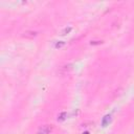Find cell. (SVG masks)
<instances>
[{"label":"cell","mask_w":134,"mask_h":134,"mask_svg":"<svg viewBox=\"0 0 134 134\" xmlns=\"http://www.w3.org/2000/svg\"><path fill=\"white\" fill-rule=\"evenodd\" d=\"M110 122H111V115H110V114H107V115H105L103 117V119H102V126L107 127L108 125H109Z\"/></svg>","instance_id":"7a4b0ae2"},{"label":"cell","mask_w":134,"mask_h":134,"mask_svg":"<svg viewBox=\"0 0 134 134\" xmlns=\"http://www.w3.org/2000/svg\"><path fill=\"white\" fill-rule=\"evenodd\" d=\"M65 44L66 43L64 42V41H59V42L56 43V48H61V47H63Z\"/></svg>","instance_id":"52a82bcc"},{"label":"cell","mask_w":134,"mask_h":134,"mask_svg":"<svg viewBox=\"0 0 134 134\" xmlns=\"http://www.w3.org/2000/svg\"><path fill=\"white\" fill-rule=\"evenodd\" d=\"M66 116H67V113H66V112L60 113L59 115H58V120H59V122H63V120H65Z\"/></svg>","instance_id":"5b68a950"},{"label":"cell","mask_w":134,"mask_h":134,"mask_svg":"<svg viewBox=\"0 0 134 134\" xmlns=\"http://www.w3.org/2000/svg\"><path fill=\"white\" fill-rule=\"evenodd\" d=\"M61 70L63 71V73H66V72H69L70 70H72V65L71 64H68V65H65V66H63Z\"/></svg>","instance_id":"277c9868"},{"label":"cell","mask_w":134,"mask_h":134,"mask_svg":"<svg viewBox=\"0 0 134 134\" xmlns=\"http://www.w3.org/2000/svg\"><path fill=\"white\" fill-rule=\"evenodd\" d=\"M91 45H97V44H102V41H91Z\"/></svg>","instance_id":"ba28073f"},{"label":"cell","mask_w":134,"mask_h":134,"mask_svg":"<svg viewBox=\"0 0 134 134\" xmlns=\"http://www.w3.org/2000/svg\"><path fill=\"white\" fill-rule=\"evenodd\" d=\"M23 36L25 38H30V39H31V38H34V37L37 36V33H36V31H25Z\"/></svg>","instance_id":"3957f363"},{"label":"cell","mask_w":134,"mask_h":134,"mask_svg":"<svg viewBox=\"0 0 134 134\" xmlns=\"http://www.w3.org/2000/svg\"><path fill=\"white\" fill-rule=\"evenodd\" d=\"M83 134H89V132H88V131H86V132H84Z\"/></svg>","instance_id":"9c48e42d"},{"label":"cell","mask_w":134,"mask_h":134,"mask_svg":"<svg viewBox=\"0 0 134 134\" xmlns=\"http://www.w3.org/2000/svg\"><path fill=\"white\" fill-rule=\"evenodd\" d=\"M71 30H72V27H70V26H69V27H65L64 30H62L61 35H62V36H64V35H66V34H69L70 31H71Z\"/></svg>","instance_id":"8992f818"},{"label":"cell","mask_w":134,"mask_h":134,"mask_svg":"<svg viewBox=\"0 0 134 134\" xmlns=\"http://www.w3.org/2000/svg\"><path fill=\"white\" fill-rule=\"evenodd\" d=\"M52 131V125H44L38 130L37 134H50Z\"/></svg>","instance_id":"6da1fadb"}]
</instances>
